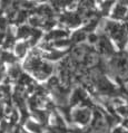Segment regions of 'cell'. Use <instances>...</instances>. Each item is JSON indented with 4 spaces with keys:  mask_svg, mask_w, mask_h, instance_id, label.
I'll return each instance as SVG.
<instances>
[{
    "mask_svg": "<svg viewBox=\"0 0 128 133\" xmlns=\"http://www.w3.org/2000/svg\"><path fill=\"white\" fill-rule=\"evenodd\" d=\"M72 119L75 120V122L81 124V125H86L88 124L90 120H91V112L88 108H82V109H78L74 111L72 113Z\"/></svg>",
    "mask_w": 128,
    "mask_h": 133,
    "instance_id": "cell-2",
    "label": "cell"
},
{
    "mask_svg": "<svg viewBox=\"0 0 128 133\" xmlns=\"http://www.w3.org/2000/svg\"><path fill=\"white\" fill-rule=\"evenodd\" d=\"M64 54L65 53H63V51H52L51 54L47 55V58H48V59H51V61H55V59L60 58L61 56H64Z\"/></svg>",
    "mask_w": 128,
    "mask_h": 133,
    "instance_id": "cell-15",
    "label": "cell"
},
{
    "mask_svg": "<svg viewBox=\"0 0 128 133\" xmlns=\"http://www.w3.org/2000/svg\"><path fill=\"white\" fill-rule=\"evenodd\" d=\"M1 71H2V67H0V78H1Z\"/></svg>",
    "mask_w": 128,
    "mask_h": 133,
    "instance_id": "cell-28",
    "label": "cell"
},
{
    "mask_svg": "<svg viewBox=\"0 0 128 133\" xmlns=\"http://www.w3.org/2000/svg\"><path fill=\"white\" fill-rule=\"evenodd\" d=\"M111 133H128V130L122 125V127H115L112 129Z\"/></svg>",
    "mask_w": 128,
    "mask_h": 133,
    "instance_id": "cell-20",
    "label": "cell"
},
{
    "mask_svg": "<svg viewBox=\"0 0 128 133\" xmlns=\"http://www.w3.org/2000/svg\"><path fill=\"white\" fill-rule=\"evenodd\" d=\"M60 21L66 24L67 26H69V27H75V26H78L81 23V17H80L79 14L67 12L60 18Z\"/></svg>",
    "mask_w": 128,
    "mask_h": 133,
    "instance_id": "cell-3",
    "label": "cell"
},
{
    "mask_svg": "<svg viewBox=\"0 0 128 133\" xmlns=\"http://www.w3.org/2000/svg\"><path fill=\"white\" fill-rule=\"evenodd\" d=\"M34 114L36 116V119L39 120L42 124L47 123V120H48V113L46 111H40V110H34Z\"/></svg>",
    "mask_w": 128,
    "mask_h": 133,
    "instance_id": "cell-9",
    "label": "cell"
},
{
    "mask_svg": "<svg viewBox=\"0 0 128 133\" xmlns=\"http://www.w3.org/2000/svg\"><path fill=\"white\" fill-rule=\"evenodd\" d=\"M54 25H55L54 20H47V21H45V23H43V27H46L47 29H50Z\"/></svg>",
    "mask_w": 128,
    "mask_h": 133,
    "instance_id": "cell-22",
    "label": "cell"
},
{
    "mask_svg": "<svg viewBox=\"0 0 128 133\" xmlns=\"http://www.w3.org/2000/svg\"><path fill=\"white\" fill-rule=\"evenodd\" d=\"M55 45L58 46V47H65V46L70 45V40H67V39H59V40H56V42H55Z\"/></svg>",
    "mask_w": 128,
    "mask_h": 133,
    "instance_id": "cell-17",
    "label": "cell"
},
{
    "mask_svg": "<svg viewBox=\"0 0 128 133\" xmlns=\"http://www.w3.org/2000/svg\"><path fill=\"white\" fill-rule=\"evenodd\" d=\"M19 85H31V78L26 74H21L19 77Z\"/></svg>",
    "mask_w": 128,
    "mask_h": 133,
    "instance_id": "cell-12",
    "label": "cell"
},
{
    "mask_svg": "<svg viewBox=\"0 0 128 133\" xmlns=\"http://www.w3.org/2000/svg\"><path fill=\"white\" fill-rule=\"evenodd\" d=\"M67 36V32L65 30H54L49 32L48 35H47L46 39L49 40V39H56V40H59V39H63L64 37Z\"/></svg>",
    "mask_w": 128,
    "mask_h": 133,
    "instance_id": "cell-8",
    "label": "cell"
},
{
    "mask_svg": "<svg viewBox=\"0 0 128 133\" xmlns=\"http://www.w3.org/2000/svg\"><path fill=\"white\" fill-rule=\"evenodd\" d=\"M30 34H32V30L27 26H22V27L19 28L18 30V36L21 37V38H25V37H28Z\"/></svg>",
    "mask_w": 128,
    "mask_h": 133,
    "instance_id": "cell-11",
    "label": "cell"
},
{
    "mask_svg": "<svg viewBox=\"0 0 128 133\" xmlns=\"http://www.w3.org/2000/svg\"><path fill=\"white\" fill-rule=\"evenodd\" d=\"M87 98V94H86V92L85 90H82V88H76V90L74 91V93H72L71 95V97H70V104L71 105H76V104H78V103H81L85 101V99Z\"/></svg>",
    "mask_w": 128,
    "mask_h": 133,
    "instance_id": "cell-4",
    "label": "cell"
},
{
    "mask_svg": "<svg viewBox=\"0 0 128 133\" xmlns=\"http://www.w3.org/2000/svg\"><path fill=\"white\" fill-rule=\"evenodd\" d=\"M40 36H41V32H40L39 30H36V29H35V30H32V39H31V42H30L31 45L37 42Z\"/></svg>",
    "mask_w": 128,
    "mask_h": 133,
    "instance_id": "cell-18",
    "label": "cell"
},
{
    "mask_svg": "<svg viewBox=\"0 0 128 133\" xmlns=\"http://www.w3.org/2000/svg\"><path fill=\"white\" fill-rule=\"evenodd\" d=\"M88 39H89V42H90L91 44H94V43L98 42V36H96V35H89Z\"/></svg>",
    "mask_w": 128,
    "mask_h": 133,
    "instance_id": "cell-24",
    "label": "cell"
},
{
    "mask_svg": "<svg viewBox=\"0 0 128 133\" xmlns=\"http://www.w3.org/2000/svg\"><path fill=\"white\" fill-rule=\"evenodd\" d=\"M30 24L34 25V26H40V25H42V23H40V19H38V18H31V19H30Z\"/></svg>",
    "mask_w": 128,
    "mask_h": 133,
    "instance_id": "cell-23",
    "label": "cell"
},
{
    "mask_svg": "<svg viewBox=\"0 0 128 133\" xmlns=\"http://www.w3.org/2000/svg\"><path fill=\"white\" fill-rule=\"evenodd\" d=\"M99 48L101 53L105 55H111L114 53V48H112L110 42L106 37H101L99 39Z\"/></svg>",
    "mask_w": 128,
    "mask_h": 133,
    "instance_id": "cell-5",
    "label": "cell"
},
{
    "mask_svg": "<svg viewBox=\"0 0 128 133\" xmlns=\"http://www.w3.org/2000/svg\"><path fill=\"white\" fill-rule=\"evenodd\" d=\"M1 57H2V61H5V62H8V63H13L14 62V58L11 54H9V53H2L1 55Z\"/></svg>",
    "mask_w": 128,
    "mask_h": 133,
    "instance_id": "cell-16",
    "label": "cell"
},
{
    "mask_svg": "<svg viewBox=\"0 0 128 133\" xmlns=\"http://www.w3.org/2000/svg\"><path fill=\"white\" fill-rule=\"evenodd\" d=\"M108 1H111V2H112V1H114V0H108Z\"/></svg>",
    "mask_w": 128,
    "mask_h": 133,
    "instance_id": "cell-29",
    "label": "cell"
},
{
    "mask_svg": "<svg viewBox=\"0 0 128 133\" xmlns=\"http://www.w3.org/2000/svg\"><path fill=\"white\" fill-rule=\"evenodd\" d=\"M59 84V79L58 77H51L48 82V87H55V86H58Z\"/></svg>",
    "mask_w": 128,
    "mask_h": 133,
    "instance_id": "cell-19",
    "label": "cell"
},
{
    "mask_svg": "<svg viewBox=\"0 0 128 133\" xmlns=\"http://www.w3.org/2000/svg\"><path fill=\"white\" fill-rule=\"evenodd\" d=\"M86 39V32L85 30H78L76 31L71 37V42L74 43H81L82 40Z\"/></svg>",
    "mask_w": 128,
    "mask_h": 133,
    "instance_id": "cell-10",
    "label": "cell"
},
{
    "mask_svg": "<svg viewBox=\"0 0 128 133\" xmlns=\"http://www.w3.org/2000/svg\"><path fill=\"white\" fill-rule=\"evenodd\" d=\"M22 6L24 7H26V8H29V9H31L32 7H34L35 5L32 2H30V1H24L22 2Z\"/></svg>",
    "mask_w": 128,
    "mask_h": 133,
    "instance_id": "cell-26",
    "label": "cell"
},
{
    "mask_svg": "<svg viewBox=\"0 0 128 133\" xmlns=\"http://www.w3.org/2000/svg\"><path fill=\"white\" fill-rule=\"evenodd\" d=\"M20 75H21L20 69H19V67H17V66H13L9 72V76L11 77V78H18V77H20Z\"/></svg>",
    "mask_w": 128,
    "mask_h": 133,
    "instance_id": "cell-14",
    "label": "cell"
},
{
    "mask_svg": "<svg viewBox=\"0 0 128 133\" xmlns=\"http://www.w3.org/2000/svg\"><path fill=\"white\" fill-rule=\"evenodd\" d=\"M27 17V11H20L18 14V18H17V23H22Z\"/></svg>",
    "mask_w": 128,
    "mask_h": 133,
    "instance_id": "cell-21",
    "label": "cell"
},
{
    "mask_svg": "<svg viewBox=\"0 0 128 133\" xmlns=\"http://www.w3.org/2000/svg\"><path fill=\"white\" fill-rule=\"evenodd\" d=\"M6 114V111H5V108H3V104L0 103V120H2V117L5 116Z\"/></svg>",
    "mask_w": 128,
    "mask_h": 133,
    "instance_id": "cell-25",
    "label": "cell"
},
{
    "mask_svg": "<svg viewBox=\"0 0 128 133\" xmlns=\"http://www.w3.org/2000/svg\"><path fill=\"white\" fill-rule=\"evenodd\" d=\"M95 85L97 86V90L100 94L110 95V96L117 95V91L115 86L104 76H97L95 78Z\"/></svg>",
    "mask_w": 128,
    "mask_h": 133,
    "instance_id": "cell-1",
    "label": "cell"
},
{
    "mask_svg": "<svg viewBox=\"0 0 128 133\" xmlns=\"http://www.w3.org/2000/svg\"><path fill=\"white\" fill-rule=\"evenodd\" d=\"M127 12V9L125 6H122V5H117L114 9V12H112V17L116 18V19H120V18H124L125 15Z\"/></svg>",
    "mask_w": 128,
    "mask_h": 133,
    "instance_id": "cell-7",
    "label": "cell"
},
{
    "mask_svg": "<svg viewBox=\"0 0 128 133\" xmlns=\"http://www.w3.org/2000/svg\"><path fill=\"white\" fill-rule=\"evenodd\" d=\"M119 5L122 6H128V0H119Z\"/></svg>",
    "mask_w": 128,
    "mask_h": 133,
    "instance_id": "cell-27",
    "label": "cell"
},
{
    "mask_svg": "<svg viewBox=\"0 0 128 133\" xmlns=\"http://www.w3.org/2000/svg\"><path fill=\"white\" fill-rule=\"evenodd\" d=\"M26 48H27V44H18L16 46V53L19 56H24L26 53Z\"/></svg>",
    "mask_w": 128,
    "mask_h": 133,
    "instance_id": "cell-13",
    "label": "cell"
},
{
    "mask_svg": "<svg viewBox=\"0 0 128 133\" xmlns=\"http://www.w3.org/2000/svg\"><path fill=\"white\" fill-rule=\"evenodd\" d=\"M26 128L28 129L31 133H43V129L37 122H34L31 120H28L26 122Z\"/></svg>",
    "mask_w": 128,
    "mask_h": 133,
    "instance_id": "cell-6",
    "label": "cell"
}]
</instances>
